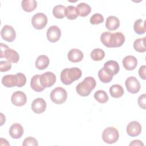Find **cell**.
<instances>
[{"instance_id": "cell-2", "label": "cell", "mask_w": 146, "mask_h": 146, "mask_svg": "<svg viewBox=\"0 0 146 146\" xmlns=\"http://www.w3.org/2000/svg\"><path fill=\"white\" fill-rule=\"evenodd\" d=\"M82 72L78 67L66 68L60 73V80L65 85H70L73 82L78 80L82 76Z\"/></svg>"}, {"instance_id": "cell-13", "label": "cell", "mask_w": 146, "mask_h": 146, "mask_svg": "<svg viewBox=\"0 0 146 146\" xmlns=\"http://www.w3.org/2000/svg\"><path fill=\"white\" fill-rule=\"evenodd\" d=\"M46 108V103L41 98H38L33 100L31 104V109L36 113H43Z\"/></svg>"}, {"instance_id": "cell-3", "label": "cell", "mask_w": 146, "mask_h": 146, "mask_svg": "<svg viewBox=\"0 0 146 146\" xmlns=\"http://www.w3.org/2000/svg\"><path fill=\"white\" fill-rule=\"evenodd\" d=\"M96 80L92 76H87L76 87L77 93L82 96H87L96 87Z\"/></svg>"}, {"instance_id": "cell-28", "label": "cell", "mask_w": 146, "mask_h": 146, "mask_svg": "<svg viewBox=\"0 0 146 146\" xmlns=\"http://www.w3.org/2000/svg\"><path fill=\"white\" fill-rule=\"evenodd\" d=\"M65 14L67 18L70 20L75 19L79 15L77 8L71 5L68 6L66 7Z\"/></svg>"}, {"instance_id": "cell-39", "label": "cell", "mask_w": 146, "mask_h": 146, "mask_svg": "<svg viewBox=\"0 0 146 146\" xmlns=\"http://www.w3.org/2000/svg\"><path fill=\"white\" fill-rule=\"evenodd\" d=\"M129 145H138V146H143L144 144L139 140H135L133 141H132L130 144Z\"/></svg>"}, {"instance_id": "cell-33", "label": "cell", "mask_w": 146, "mask_h": 146, "mask_svg": "<svg viewBox=\"0 0 146 146\" xmlns=\"http://www.w3.org/2000/svg\"><path fill=\"white\" fill-rule=\"evenodd\" d=\"M103 16L99 13H96L92 15L90 18V22L92 25H98L102 23V22H103Z\"/></svg>"}, {"instance_id": "cell-32", "label": "cell", "mask_w": 146, "mask_h": 146, "mask_svg": "<svg viewBox=\"0 0 146 146\" xmlns=\"http://www.w3.org/2000/svg\"><path fill=\"white\" fill-rule=\"evenodd\" d=\"M90 56L92 60L95 61H99L104 58L105 53L102 49L98 48L94 49L91 51Z\"/></svg>"}, {"instance_id": "cell-9", "label": "cell", "mask_w": 146, "mask_h": 146, "mask_svg": "<svg viewBox=\"0 0 146 146\" xmlns=\"http://www.w3.org/2000/svg\"><path fill=\"white\" fill-rule=\"evenodd\" d=\"M127 90L131 94L137 93L140 89V84L139 80L134 76H129L125 82Z\"/></svg>"}, {"instance_id": "cell-27", "label": "cell", "mask_w": 146, "mask_h": 146, "mask_svg": "<svg viewBox=\"0 0 146 146\" xmlns=\"http://www.w3.org/2000/svg\"><path fill=\"white\" fill-rule=\"evenodd\" d=\"M66 7L61 5H58L54 7L52 9V14L53 15L58 19H62L66 16L65 14Z\"/></svg>"}, {"instance_id": "cell-17", "label": "cell", "mask_w": 146, "mask_h": 146, "mask_svg": "<svg viewBox=\"0 0 146 146\" xmlns=\"http://www.w3.org/2000/svg\"><path fill=\"white\" fill-rule=\"evenodd\" d=\"M83 56L82 51L77 48H72L70 50L67 54L68 60L73 63L80 62L83 59Z\"/></svg>"}, {"instance_id": "cell-36", "label": "cell", "mask_w": 146, "mask_h": 146, "mask_svg": "<svg viewBox=\"0 0 146 146\" xmlns=\"http://www.w3.org/2000/svg\"><path fill=\"white\" fill-rule=\"evenodd\" d=\"M18 78V87H22L25 85L26 82V76L21 72H18L17 74Z\"/></svg>"}, {"instance_id": "cell-11", "label": "cell", "mask_w": 146, "mask_h": 146, "mask_svg": "<svg viewBox=\"0 0 146 146\" xmlns=\"http://www.w3.org/2000/svg\"><path fill=\"white\" fill-rule=\"evenodd\" d=\"M11 100L12 103L15 106H23L26 104L27 101L26 95L23 92L17 91L12 94Z\"/></svg>"}, {"instance_id": "cell-18", "label": "cell", "mask_w": 146, "mask_h": 146, "mask_svg": "<svg viewBox=\"0 0 146 146\" xmlns=\"http://www.w3.org/2000/svg\"><path fill=\"white\" fill-rule=\"evenodd\" d=\"M23 128L18 123L13 124L10 128L9 134L13 139H19L23 134Z\"/></svg>"}, {"instance_id": "cell-10", "label": "cell", "mask_w": 146, "mask_h": 146, "mask_svg": "<svg viewBox=\"0 0 146 146\" xmlns=\"http://www.w3.org/2000/svg\"><path fill=\"white\" fill-rule=\"evenodd\" d=\"M47 38L52 43L57 42L61 36V30L57 26H50L47 31Z\"/></svg>"}, {"instance_id": "cell-35", "label": "cell", "mask_w": 146, "mask_h": 146, "mask_svg": "<svg viewBox=\"0 0 146 146\" xmlns=\"http://www.w3.org/2000/svg\"><path fill=\"white\" fill-rule=\"evenodd\" d=\"M11 68L10 62L8 61L2 60L0 62V71L1 72H6L10 70Z\"/></svg>"}, {"instance_id": "cell-37", "label": "cell", "mask_w": 146, "mask_h": 146, "mask_svg": "<svg viewBox=\"0 0 146 146\" xmlns=\"http://www.w3.org/2000/svg\"><path fill=\"white\" fill-rule=\"evenodd\" d=\"M138 105L141 108L145 110L146 106V94H143L138 98Z\"/></svg>"}, {"instance_id": "cell-24", "label": "cell", "mask_w": 146, "mask_h": 146, "mask_svg": "<svg viewBox=\"0 0 146 146\" xmlns=\"http://www.w3.org/2000/svg\"><path fill=\"white\" fill-rule=\"evenodd\" d=\"M21 6L24 11L31 12L36 9L37 2L35 0H23L21 2Z\"/></svg>"}, {"instance_id": "cell-14", "label": "cell", "mask_w": 146, "mask_h": 146, "mask_svg": "<svg viewBox=\"0 0 146 146\" xmlns=\"http://www.w3.org/2000/svg\"><path fill=\"white\" fill-rule=\"evenodd\" d=\"M1 58H5L7 61L10 63H16L19 61V55L18 53L14 50L7 48L3 53L2 55H0Z\"/></svg>"}, {"instance_id": "cell-25", "label": "cell", "mask_w": 146, "mask_h": 146, "mask_svg": "<svg viewBox=\"0 0 146 146\" xmlns=\"http://www.w3.org/2000/svg\"><path fill=\"white\" fill-rule=\"evenodd\" d=\"M78 15L80 17H86L91 12V7L86 3L82 2L79 3L76 6Z\"/></svg>"}, {"instance_id": "cell-30", "label": "cell", "mask_w": 146, "mask_h": 146, "mask_svg": "<svg viewBox=\"0 0 146 146\" xmlns=\"http://www.w3.org/2000/svg\"><path fill=\"white\" fill-rule=\"evenodd\" d=\"M104 67L107 68L111 71H112L113 75L117 74L120 70L118 63L116 61L113 60H110L106 62L104 64Z\"/></svg>"}, {"instance_id": "cell-29", "label": "cell", "mask_w": 146, "mask_h": 146, "mask_svg": "<svg viewBox=\"0 0 146 146\" xmlns=\"http://www.w3.org/2000/svg\"><path fill=\"white\" fill-rule=\"evenodd\" d=\"M145 37L143 38H138L136 39L133 43L134 49L139 52H144L146 51L145 46Z\"/></svg>"}, {"instance_id": "cell-1", "label": "cell", "mask_w": 146, "mask_h": 146, "mask_svg": "<svg viewBox=\"0 0 146 146\" xmlns=\"http://www.w3.org/2000/svg\"><path fill=\"white\" fill-rule=\"evenodd\" d=\"M100 40L107 47H119L124 43L125 36L120 32L111 33L109 31H106L102 34Z\"/></svg>"}, {"instance_id": "cell-26", "label": "cell", "mask_w": 146, "mask_h": 146, "mask_svg": "<svg viewBox=\"0 0 146 146\" xmlns=\"http://www.w3.org/2000/svg\"><path fill=\"white\" fill-rule=\"evenodd\" d=\"M133 29L135 32L139 35L144 34L146 31L145 27V21H143L141 19L136 20L133 25Z\"/></svg>"}, {"instance_id": "cell-16", "label": "cell", "mask_w": 146, "mask_h": 146, "mask_svg": "<svg viewBox=\"0 0 146 146\" xmlns=\"http://www.w3.org/2000/svg\"><path fill=\"white\" fill-rule=\"evenodd\" d=\"M113 74L109 69L106 67H102L98 72V76L100 80L104 83L110 82L113 76Z\"/></svg>"}, {"instance_id": "cell-5", "label": "cell", "mask_w": 146, "mask_h": 146, "mask_svg": "<svg viewBox=\"0 0 146 146\" xmlns=\"http://www.w3.org/2000/svg\"><path fill=\"white\" fill-rule=\"evenodd\" d=\"M119 133L117 129L113 127L106 128L102 133V139L103 141L108 144H112L117 141Z\"/></svg>"}, {"instance_id": "cell-7", "label": "cell", "mask_w": 146, "mask_h": 146, "mask_svg": "<svg viewBox=\"0 0 146 146\" xmlns=\"http://www.w3.org/2000/svg\"><path fill=\"white\" fill-rule=\"evenodd\" d=\"M39 80L42 86L44 88L50 87L55 83L56 76L53 72L47 71L40 75Z\"/></svg>"}, {"instance_id": "cell-8", "label": "cell", "mask_w": 146, "mask_h": 146, "mask_svg": "<svg viewBox=\"0 0 146 146\" xmlns=\"http://www.w3.org/2000/svg\"><path fill=\"white\" fill-rule=\"evenodd\" d=\"M1 35L3 40L11 42L16 38V32L12 26L7 25H5L1 29Z\"/></svg>"}, {"instance_id": "cell-4", "label": "cell", "mask_w": 146, "mask_h": 146, "mask_svg": "<svg viewBox=\"0 0 146 146\" xmlns=\"http://www.w3.org/2000/svg\"><path fill=\"white\" fill-rule=\"evenodd\" d=\"M50 98L52 102L55 104H62L66 102L67 98V91L62 87H56L51 91Z\"/></svg>"}, {"instance_id": "cell-31", "label": "cell", "mask_w": 146, "mask_h": 146, "mask_svg": "<svg viewBox=\"0 0 146 146\" xmlns=\"http://www.w3.org/2000/svg\"><path fill=\"white\" fill-rule=\"evenodd\" d=\"M94 96L96 100L100 103H105L108 100V95L104 90L96 91Z\"/></svg>"}, {"instance_id": "cell-19", "label": "cell", "mask_w": 146, "mask_h": 146, "mask_svg": "<svg viewBox=\"0 0 146 146\" xmlns=\"http://www.w3.org/2000/svg\"><path fill=\"white\" fill-rule=\"evenodd\" d=\"M123 65L127 70H133L137 65V59L133 56H126L123 59Z\"/></svg>"}, {"instance_id": "cell-21", "label": "cell", "mask_w": 146, "mask_h": 146, "mask_svg": "<svg viewBox=\"0 0 146 146\" xmlns=\"http://www.w3.org/2000/svg\"><path fill=\"white\" fill-rule=\"evenodd\" d=\"M50 60L48 57L46 55H39L36 58L35 64L36 68L40 70H42L46 68L48 66Z\"/></svg>"}, {"instance_id": "cell-34", "label": "cell", "mask_w": 146, "mask_h": 146, "mask_svg": "<svg viewBox=\"0 0 146 146\" xmlns=\"http://www.w3.org/2000/svg\"><path fill=\"white\" fill-rule=\"evenodd\" d=\"M22 145L23 146H38V143L35 138L33 137H27L23 140Z\"/></svg>"}, {"instance_id": "cell-12", "label": "cell", "mask_w": 146, "mask_h": 146, "mask_svg": "<svg viewBox=\"0 0 146 146\" xmlns=\"http://www.w3.org/2000/svg\"><path fill=\"white\" fill-rule=\"evenodd\" d=\"M141 132V126L137 121H131L127 126V134L132 137L138 136Z\"/></svg>"}, {"instance_id": "cell-15", "label": "cell", "mask_w": 146, "mask_h": 146, "mask_svg": "<svg viewBox=\"0 0 146 146\" xmlns=\"http://www.w3.org/2000/svg\"><path fill=\"white\" fill-rule=\"evenodd\" d=\"M2 84L6 87L11 88L14 86H18V78L17 75H6L3 76L2 78Z\"/></svg>"}, {"instance_id": "cell-23", "label": "cell", "mask_w": 146, "mask_h": 146, "mask_svg": "<svg viewBox=\"0 0 146 146\" xmlns=\"http://www.w3.org/2000/svg\"><path fill=\"white\" fill-rule=\"evenodd\" d=\"M110 93L112 97L119 98L121 97L124 94V90L120 84H113L110 88Z\"/></svg>"}, {"instance_id": "cell-38", "label": "cell", "mask_w": 146, "mask_h": 146, "mask_svg": "<svg viewBox=\"0 0 146 146\" xmlns=\"http://www.w3.org/2000/svg\"><path fill=\"white\" fill-rule=\"evenodd\" d=\"M145 71H146V66L145 65L141 66L139 70V75L140 77L143 80H145L146 79Z\"/></svg>"}, {"instance_id": "cell-22", "label": "cell", "mask_w": 146, "mask_h": 146, "mask_svg": "<svg viewBox=\"0 0 146 146\" xmlns=\"http://www.w3.org/2000/svg\"><path fill=\"white\" fill-rule=\"evenodd\" d=\"M40 75L36 74L34 75L31 79L30 86L31 88L36 92H41L43 91L44 88L42 86L40 80H39Z\"/></svg>"}, {"instance_id": "cell-20", "label": "cell", "mask_w": 146, "mask_h": 146, "mask_svg": "<svg viewBox=\"0 0 146 146\" xmlns=\"http://www.w3.org/2000/svg\"><path fill=\"white\" fill-rule=\"evenodd\" d=\"M119 26L120 21L116 17L111 15L107 17L106 21V27L108 30L110 31L115 30Z\"/></svg>"}, {"instance_id": "cell-6", "label": "cell", "mask_w": 146, "mask_h": 146, "mask_svg": "<svg viewBox=\"0 0 146 146\" xmlns=\"http://www.w3.org/2000/svg\"><path fill=\"white\" fill-rule=\"evenodd\" d=\"M31 23L35 29L41 30L46 26L47 17L42 13H36L32 17Z\"/></svg>"}]
</instances>
